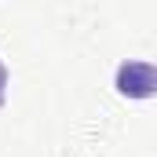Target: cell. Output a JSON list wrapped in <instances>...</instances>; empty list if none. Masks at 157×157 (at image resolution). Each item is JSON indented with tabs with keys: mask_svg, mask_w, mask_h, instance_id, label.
I'll use <instances>...</instances> for the list:
<instances>
[{
	"mask_svg": "<svg viewBox=\"0 0 157 157\" xmlns=\"http://www.w3.org/2000/svg\"><path fill=\"white\" fill-rule=\"evenodd\" d=\"M4 95H7V66L0 59V106H4Z\"/></svg>",
	"mask_w": 157,
	"mask_h": 157,
	"instance_id": "cell-2",
	"label": "cell"
},
{
	"mask_svg": "<svg viewBox=\"0 0 157 157\" xmlns=\"http://www.w3.org/2000/svg\"><path fill=\"white\" fill-rule=\"evenodd\" d=\"M157 73L150 62H124L117 70V91L121 95H132V99H150L154 95Z\"/></svg>",
	"mask_w": 157,
	"mask_h": 157,
	"instance_id": "cell-1",
	"label": "cell"
}]
</instances>
